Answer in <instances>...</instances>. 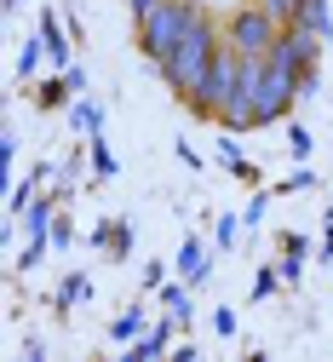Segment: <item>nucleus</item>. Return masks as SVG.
Returning <instances> with one entry per match:
<instances>
[{"label": "nucleus", "mask_w": 333, "mask_h": 362, "mask_svg": "<svg viewBox=\"0 0 333 362\" xmlns=\"http://www.w3.org/2000/svg\"><path fill=\"white\" fill-rule=\"evenodd\" d=\"M121 6H132V18H138V12H150L156 0H121Z\"/></svg>", "instance_id": "32"}, {"label": "nucleus", "mask_w": 333, "mask_h": 362, "mask_svg": "<svg viewBox=\"0 0 333 362\" xmlns=\"http://www.w3.org/2000/svg\"><path fill=\"white\" fill-rule=\"evenodd\" d=\"M69 242H75V224L58 213V224H52V247H69Z\"/></svg>", "instance_id": "27"}, {"label": "nucleus", "mask_w": 333, "mask_h": 362, "mask_svg": "<svg viewBox=\"0 0 333 362\" xmlns=\"http://www.w3.org/2000/svg\"><path fill=\"white\" fill-rule=\"evenodd\" d=\"M259 6H264V12H276L281 23H293V12H299V0H259Z\"/></svg>", "instance_id": "26"}, {"label": "nucleus", "mask_w": 333, "mask_h": 362, "mask_svg": "<svg viewBox=\"0 0 333 362\" xmlns=\"http://www.w3.org/2000/svg\"><path fill=\"white\" fill-rule=\"evenodd\" d=\"M218 167H230L242 185H259V167L242 156V144H235V132H230V127H218Z\"/></svg>", "instance_id": "11"}, {"label": "nucleus", "mask_w": 333, "mask_h": 362, "mask_svg": "<svg viewBox=\"0 0 333 362\" xmlns=\"http://www.w3.org/2000/svg\"><path fill=\"white\" fill-rule=\"evenodd\" d=\"M40 64H52V52H46V40H40V29H35V35L23 40V52H18V81H35Z\"/></svg>", "instance_id": "16"}, {"label": "nucleus", "mask_w": 333, "mask_h": 362, "mask_svg": "<svg viewBox=\"0 0 333 362\" xmlns=\"http://www.w3.org/2000/svg\"><path fill=\"white\" fill-rule=\"evenodd\" d=\"M189 12H196V0H156L150 12H138V52L150 64H167V52L178 47V35L189 29Z\"/></svg>", "instance_id": "2"}, {"label": "nucleus", "mask_w": 333, "mask_h": 362, "mask_svg": "<svg viewBox=\"0 0 333 362\" xmlns=\"http://www.w3.org/2000/svg\"><path fill=\"white\" fill-rule=\"evenodd\" d=\"M276 247H281V259H310V236H299V230H281Z\"/></svg>", "instance_id": "21"}, {"label": "nucleus", "mask_w": 333, "mask_h": 362, "mask_svg": "<svg viewBox=\"0 0 333 362\" xmlns=\"http://www.w3.org/2000/svg\"><path fill=\"white\" fill-rule=\"evenodd\" d=\"M235 93H242V52H235L230 40H224L218 58H213V69H207V81L184 98V110H189V115H201V121H218V115L230 110V98H235Z\"/></svg>", "instance_id": "3"}, {"label": "nucleus", "mask_w": 333, "mask_h": 362, "mask_svg": "<svg viewBox=\"0 0 333 362\" xmlns=\"http://www.w3.org/2000/svg\"><path fill=\"white\" fill-rule=\"evenodd\" d=\"M40 40H46V52H52V69L75 64V35L58 23V12H40Z\"/></svg>", "instance_id": "8"}, {"label": "nucleus", "mask_w": 333, "mask_h": 362, "mask_svg": "<svg viewBox=\"0 0 333 362\" xmlns=\"http://www.w3.org/2000/svg\"><path fill=\"white\" fill-rule=\"evenodd\" d=\"M293 23H305V29H316L322 40H333V12H327V0H299Z\"/></svg>", "instance_id": "17"}, {"label": "nucleus", "mask_w": 333, "mask_h": 362, "mask_svg": "<svg viewBox=\"0 0 333 362\" xmlns=\"http://www.w3.org/2000/svg\"><path fill=\"white\" fill-rule=\"evenodd\" d=\"M138 334H150V310H144V305H127L115 322H110V339H115V345H132Z\"/></svg>", "instance_id": "14"}, {"label": "nucleus", "mask_w": 333, "mask_h": 362, "mask_svg": "<svg viewBox=\"0 0 333 362\" xmlns=\"http://www.w3.org/2000/svg\"><path fill=\"white\" fill-rule=\"evenodd\" d=\"M178 276H184V282H196V288L213 276V259H207V247H201L196 236H184V242H178Z\"/></svg>", "instance_id": "10"}, {"label": "nucleus", "mask_w": 333, "mask_h": 362, "mask_svg": "<svg viewBox=\"0 0 333 362\" xmlns=\"http://www.w3.org/2000/svg\"><path fill=\"white\" fill-rule=\"evenodd\" d=\"M173 334H184L173 316H156L150 322V334H138L127 351H121V362H156V356H173Z\"/></svg>", "instance_id": "6"}, {"label": "nucleus", "mask_w": 333, "mask_h": 362, "mask_svg": "<svg viewBox=\"0 0 333 362\" xmlns=\"http://www.w3.org/2000/svg\"><path fill=\"white\" fill-rule=\"evenodd\" d=\"M310 185H316V173L299 167V173H288V178H281V185H270V190H276V196H299V190H310Z\"/></svg>", "instance_id": "23"}, {"label": "nucleus", "mask_w": 333, "mask_h": 362, "mask_svg": "<svg viewBox=\"0 0 333 362\" xmlns=\"http://www.w3.org/2000/svg\"><path fill=\"white\" fill-rule=\"evenodd\" d=\"M81 93H75V81H69V69H58V75H40V86H35V110L46 115V110H64V104H75Z\"/></svg>", "instance_id": "9"}, {"label": "nucleus", "mask_w": 333, "mask_h": 362, "mask_svg": "<svg viewBox=\"0 0 333 362\" xmlns=\"http://www.w3.org/2000/svg\"><path fill=\"white\" fill-rule=\"evenodd\" d=\"M293 75H299V98H310L316 86H322V35L305 29V23H281V40H276V52Z\"/></svg>", "instance_id": "5"}, {"label": "nucleus", "mask_w": 333, "mask_h": 362, "mask_svg": "<svg viewBox=\"0 0 333 362\" xmlns=\"http://www.w3.org/2000/svg\"><path fill=\"white\" fill-rule=\"evenodd\" d=\"M322 264H333V224H327V236H322V253H316Z\"/></svg>", "instance_id": "31"}, {"label": "nucleus", "mask_w": 333, "mask_h": 362, "mask_svg": "<svg viewBox=\"0 0 333 362\" xmlns=\"http://www.w3.org/2000/svg\"><path fill=\"white\" fill-rule=\"evenodd\" d=\"M69 121H75V132H81V139H98V132H104V110L98 104H92L86 93L69 104Z\"/></svg>", "instance_id": "15"}, {"label": "nucleus", "mask_w": 333, "mask_h": 362, "mask_svg": "<svg viewBox=\"0 0 333 362\" xmlns=\"http://www.w3.org/2000/svg\"><path fill=\"white\" fill-rule=\"evenodd\" d=\"M196 356H201V351L189 345V339H178V345H173V362H196Z\"/></svg>", "instance_id": "30"}, {"label": "nucleus", "mask_w": 333, "mask_h": 362, "mask_svg": "<svg viewBox=\"0 0 333 362\" xmlns=\"http://www.w3.org/2000/svg\"><path fill=\"white\" fill-rule=\"evenodd\" d=\"M224 40H230L242 58H270L276 40H281V18L264 12L259 0H247V6H235V12L224 18Z\"/></svg>", "instance_id": "4"}, {"label": "nucleus", "mask_w": 333, "mask_h": 362, "mask_svg": "<svg viewBox=\"0 0 333 362\" xmlns=\"http://www.w3.org/2000/svg\"><path fill=\"white\" fill-rule=\"evenodd\" d=\"M92 299V276H86V270H69V276L58 282V293H52V310L58 316H69L75 305H86Z\"/></svg>", "instance_id": "13"}, {"label": "nucleus", "mask_w": 333, "mask_h": 362, "mask_svg": "<svg viewBox=\"0 0 333 362\" xmlns=\"http://www.w3.org/2000/svg\"><path fill=\"white\" fill-rule=\"evenodd\" d=\"M288 288V276H281V264H259V276H253V299H270Z\"/></svg>", "instance_id": "20"}, {"label": "nucleus", "mask_w": 333, "mask_h": 362, "mask_svg": "<svg viewBox=\"0 0 333 362\" xmlns=\"http://www.w3.org/2000/svg\"><path fill=\"white\" fill-rule=\"evenodd\" d=\"M92 247H104L110 259H132V242H138V230H132V218H104V224H92V236H86Z\"/></svg>", "instance_id": "7"}, {"label": "nucleus", "mask_w": 333, "mask_h": 362, "mask_svg": "<svg viewBox=\"0 0 333 362\" xmlns=\"http://www.w3.org/2000/svg\"><path fill=\"white\" fill-rule=\"evenodd\" d=\"M288 150H293V161H310V150H316V139H310V127H288Z\"/></svg>", "instance_id": "22"}, {"label": "nucleus", "mask_w": 333, "mask_h": 362, "mask_svg": "<svg viewBox=\"0 0 333 362\" xmlns=\"http://www.w3.org/2000/svg\"><path fill=\"white\" fill-rule=\"evenodd\" d=\"M18 6H23V0H6V12H18Z\"/></svg>", "instance_id": "33"}, {"label": "nucleus", "mask_w": 333, "mask_h": 362, "mask_svg": "<svg viewBox=\"0 0 333 362\" xmlns=\"http://www.w3.org/2000/svg\"><path fill=\"white\" fill-rule=\"evenodd\" d=\"M235 328H242V316H235L230 305H218V310H213V334H218V339H235Z\"/></svg>", "instance_id": "24"}, {"label": "nucleus", "mask_w": 333, "mask_h": 362, "mask_svg": "<svg viewBox=\"0 0 333 362\" xmlns=\"http://www.w3.org/2000/svg\"><path fill=\"white\" fill-rule=\"evenodd\" d=\"M161 282H167V264L150 259V264H144V288H161Z\"/></svg>", "instance_id": "28"}, {"label": "nucleus", "mask_w": 333, "mask_h": 362, "mask_svg": "<svg viewBox=\"0 0 333 362\" xmlns=\"http://www.w3.org/2000/svg\"><path fill=\"white\" fill-rule=\"evenodd\" d=\"M189 288H196V282H161V305H167V316H173V322L178 328H189V322H196V299H189Z\"/></svg>", "instance_id": "12"}, {"label": "nucleus", "mask_w": 333, "mask_h": 362, "mask_svg": "<svg viewBox=\"0 0 333 362\" xmlns=\"http://www.w3.org/2000/svg\"><path fill=\"white\" fill-rule=\"evenodd\" d=\"M86 156H92V178H98V185H104V178H115V173H121L115 150L104 144V132H98V139H86Z\"/></svg>", "instance_id": "19"}, {"label": "nucleus", "mask_w": 333, "mask_h": 362, "mask_svg": "<svg viewBox=\"0 0 333 362\" xmlns=\"http://www.w3.org/2000/svg\"><path fill=\"white\" fill-rule=\"evenodd\" d=\"M276 264H281V276H288V282H299V276H305V259H276Z\"/></svg>", "instance_id": "29"}, {"label": "nucleus", "mask_w": 333, "mask_h": 362, "mask_svg": "<svg viewBox=\"0 0 333 362\" xmlns=\"http://www.w3.org/2000/svg\"><path fill=\"white\" fill-rule=\"evenodd\" d=\"M242 230H247V218H242V213H218V218H213V247L230 253L235 242H242Z\"/></svg>", "instance_id": "18"}, {"label": "nucleus", "mask_w": 333, "mask_h": 362, "mask_svg": "<svg viewBox=\"0 0 333 362\" xmlns=\"http://www.w3.org/2000/svg\"><path fill=\"white\" fill-rule=\"evenodd\" d=\"M0 167H6V173L18 167V132H12V127L0 132Z\"/></svg>", "instance_id": "25"}, {"label": "nucleus", "mask_w": 333, "mask_h": 362, "mask_svg": "<svg viewBox=\"0 0 333 362\" xmlns=\"http://www.w3.org/2000/svg\"><path fill=\"white\" fill-rule=\"evenodd\" d=\"M218 47H224V29H218V18L196 0V12H189V29L178 35V47H173V52H167V64H156V69H161V81L173 86L178 98H189V93H196V86L207 81V69H213Z\"/></svg>", "instance_id": "1"}]
</instances>
